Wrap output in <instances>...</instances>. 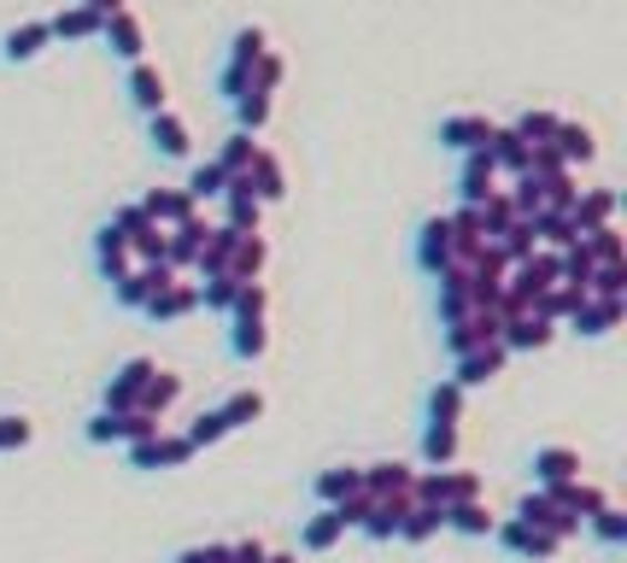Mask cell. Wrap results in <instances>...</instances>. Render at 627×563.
Instances as JSON below:
<instances>
[{
	"label": "cell",
	"instance_id": "obj_1",
	"mask_svg": "<svg viewBox=\"0 0 627 563\" xmlns=\"http://www.w3.org/2000/svg\"><path fill=\"white\" fill-rule=\"evenodd\" d=\"M416 499L423 505H457V499H481V475L475 470H416Z\"/></svg>",
	"mask_w": 627,
	"mask_h": 563
},
{
	"label": "cell",
	"instance_id": "obj_2",
	"mask_svg": "<svg viewBox=\"0 0 627 563\" xmlns=\"http://www.w3.org/2000/svg\"><path fill=\"white\" fill-rule=\"evenodd\" d=\"M194 446H188V434H148V441H130V470H182Z\"/></svg>",
	"mask_w": 627,
	"mask_h": 563
},
{
	"label": "cell",
	"instance_id": "obj_3",
	"mask_svg": "<svg viewBox=\"0 0 627 563\" xmlns=\"http://www.w3.org/2000/svg\"><path fill=\"white\" fill-rule=\"evenodd\" d=\"M364 493H375L382 505H411V499H416V470L400 464V458H387V464H370V470H364Z\"/></svg>",
	"mask_w": 627,
	"mask_h": 563
},
{
	"label": "cell",
	"instance_id": "obj_4",
	"mask_svg": "<svg viewBox=\"0 0 627 563\" xmlns=\"http://www.w3.org/2000/svg\"><path fill=\"white\" fill-rule=\"evenodd\" d=\"M498 182H505V177H498V164H493L487 148L464 153V164H457V205H481Z\"/></svg>",
	"mask_w": 627,
	"mask_h": 563
},
{
	"label": "cell",
	"instance_id": "obj_5",
	"mask_svg": "<svg viewBox=\"0 0 627 563\" xmlns=\"http://www.w3.org/2000/svg\"><path fill=\"white\" fill-rule=\"evenodd\" d=\"M48 48H53L48 18H24V24H12L7 36H0V59H7V66H30V59H41Z\"/></svg>",
	"mask_w": 627,
	"mask_h": 563
},
{
	"label": "cell",
	"instance_id": "obj_6",
	"mask_svg": "<svg viewBox=\"0 0 627 563\" xmlns=\"http://www.w3.org/2000/svg\"><path fill=\"white\" fill-rule=\"evenodd\" d=\"M441 329H446V335H441V341H446V352H452V359H464V352H475V346H493L505 323H498L493 311H469V318L441 323Z\"/></svg>",
	"mask_w": 627,
	"mask_h": 563
},
{
	"label": "cell",
	"instance_id": "obj_7",
	"mask_svg": "<svg viewBox=\"0 0 627 563\" xmlns=\"http://www.w3.org/2000/svg\"><path fill=\"white\" fill-rule=\"evenodd\" d=\"M516 523L546 529V534H557V540H575V534H580V516L563 511V505H552L546 493H528V499H522V505H516Z\"/></svg>",
	"mask_w": 627,
	"mask_h": 563
},
{
	"label": "cell",
	"instance_id": "obj_8",
	"mask_svg": "<svg viewBox=\"0 0 627 563\" xmlns=\"http://www.w3.org/2000/svg\"><path fill=\"white\" fill-rule=\"evenodd\" d=\"M493 130H498V123L487 112H452V118H441V148L475 153V148H487V141H493Z\"/></svg>",
	"mask_w": 627,
	"mask_h": 563
},
{
	"label": "cell",
	"instance_id": "obj_9",
	"mask_svg": "<svg viewBox=\"0 0 627 563\" xmlns=\"http://www.w3.org/2000/svg\"><path fill=\"white\" fill-rule=\"evenodd\" d=\"M205 235H212V223H205L200 212H188L182 223H171V235H164V264H171V270H194Z\"/></svg>",
	"mask_w": 627,
	"mask_h": 563
},
{
	"label": "cell",
	"instance_id": "obj_10",
	"mask_svg": "<svg viewBox=\"0 0 627 563\" xmlns=\"http://www.w3.org/2000/svg\"><path fill=\"white\" fill-rule=\"evenodd\" d=\"M557 341V323H546L539 311H516V318H505V329H498V346L505 352H539Z\"/></svg>",
	"mask_w": 627,
	"mask_h": 563
},
{
	"label": "cell",
	"instance_id": "obj_11",
	"mask_svg": "<svg viewBox=\"0 0 627 563\" xmlns=\"http://www.w3.org/2000/svg\"><path fill=\"white\" fill-rule=\"evenodd\" d=\"M100 41H107V48L118 53V59H148V24H141V18L130 12V7H118L112 18H107V30H100Z\"/></svg>",
	"mask_w": 627,
	"mask_h": 563
},
{
	"label": "cell",
	"instance_id": "obj_12",
	"mask_svg": "<svg viewBox=\"0 0 627 563\" xmlns=\"http://www.w3.org/2000/svg\"><path fill=\"white\" fill-rule=\"evenodd\" d=\"M176 282V270L171 264H135L130 277H118V305H130V311H141L159 288H171Z\"/></svg>",
	"mask_w": 627,
	"mask_h": 563
},
{
	"label": "cell",
	"instance_id": "obj_13",
	"mask_svg": "<svg viewBox=\"0 0 627 563\" xmlns=\"http://www.w3.org/2000/svg\"><path fill=\"white\" fill-rule=\"evenodd\" d=\"M505 359H510V352L498 346V341H493V346H475V352H464V359H452V382L464 388V393H469V388H487L493 375L505 370Z\"/></svg>",
	"mask_w": 627,
	"mask_h": 563
},
{
	"label": "cell",
	"instance_id": "obj_14",
	"mask_svg": "<svg viewBox=\"0 0 627 563\" xmlns=\"http://www.w3.org/2000/svg\"><path fill=\"white\" fill-rule=\"evenodd\" d=\"M148 141H153L164 159H188V153H194V130H188V118L171 112V107L148 118Z\"/></svg>",
	"mask_w": 627,
	"mask_h": 563
},
{
	"label": "cell",
	"instance_id": "obj_15",
	"mask_svg": "<svg viewBox=\"0 0 627 563\" xmlns=\"http://www.w3.org/2000/svg\"><path fill=\"white\" fill-rule=\"evenodd\" d=\"M493 534H498V546L516 552V557H557V552H563V540H557V534L528 529V523H516V516H510V523H498Z\"/></svg>",
	"mask_w": 627,
	"mask_h": 563
},
{
	"label": "cell",
	"instance_id": "obj_16",
	"mask_svg": "<svg viewBox=\"0 0 627 563\" xmlns=\"http://www.w3.org/2000/svg\"><path fill=\"white\" fill-rule=\"evenodd\" d=\"M94 264H100V277L118 282V277H130L135 270V253H130V241H123V229L107 218L100 223V235H94Z\"/></svg>",
	"mask_w": 627,
	"mask_h": 563
},
{
	"label": "cell",
	"instance_id": "obj_17",
	"mask_svg": "<svg viewBox=\"0 0 627 563\" xmlns=\"http://www.w3.org/2000/svg\"><path fill=\"white\" fill-rule=\"evenodd\" d=\"M130 100H135L148 118L171 107V82H164V71L153 66V59H135V66H130Z\"/></svg>",
	"mask_w": 627,
	"mask_h": 563
},
{
	"label": "cell",
	"instance_id": "obj_18",
	"mask_svg": "<svg viewBox=\"0 0 627 563\" xmlns=\"http://www.w3.org/2000/svg\"><path fill=\"white\" fill-rule=\"evenodd\" d=\"M621 311H627L621 300H593V294H587V300L569 311V329H575V335H587V341H604V335L621 323Z\"/></svg>",
	"mask_w": 627,
	"mask_h": 563
},
{
	"label": "cell",
	"instance_id": "obj_19",
	"mask_svg": "<svg viewBox=\"0 0 627 563\" xmlns=\"http://www.w3.org/2000/svg\"><path fill=\"white\" fill-rule=\"evenodd\" d=\"M416 264H423L428 277H441V270L452 264V223H446V212L416 229Z\"/></svg>",
	"mask_w": 627,
	"mask_h": 563
},
{
	"label": "cell",
	"instance_id": "obj_20",
	"mask_svg": "<svg viewBox=\"0 0 627 563\" xmlns=\"http://www.w3.org/2000/svg\"><path fill=\"white\" fill-rule=\"evenodd\" d=\"M159 364L153 359H130L112 382H107V411H135L141 405V388H148V375H153Z\"/></svg>",
	"mask_w": 627,
	"mask_h": 563
},
{
	"label": "cell",
	"instance_id": "obj_21",
	"mask_svg": "<svg viewBox=\"0 0 627 563\" xmlns=\"http://www.w3.org/2000/svg\"><path fill=\"white\" fill-rule=\"evenodd\" d=\"M153 323H176L188 318V311H200V282H171V288H159V294L141 305Z\"/></svg>",
	"mask_w": 627,
	"mask_h": 563
},
{
	"label": "cell",
	"instance_id": "obj_22",
	"mask_svg": "<svg viewBox=\"0 0 627 563\" xmlns=\"http://www.w3.org/2000/svg\"><path fill=\"white\" fill-rule=\"evenodd\" d=\"M48 30H53V41H94L100 30H107V18H100L94 7H59L53 18H48Z\"/></svg>",
	"mask_w": 627,
	"mask_h": 563
},
{
	"label": "cell",
	"instance_id": "obj_23",
	"mask_svg": "<svg viewBox=\"0 0 627 563\" xmlns=\"http://www.w3.org/2000/svg\"><path fill=\"white\" fill-rule=\"evenodd\" d=\"M528 470H534V482H539V487L575 482V475H580V452H575V446H539Z\"/></svg>",
	"mask_w": 627,
	"mask_h": 563
},
{
	"label": "cell",
	"instance_id": "obj_24",
	"mask_svg": "<svg viewBox=\"0 0 627 563\" xmlns=\"http://www.w3.org/2000/svg\"><path fill=\"white\" fill-rule=\"evenodd\" d=\"M534 235H539V247L563 253V247L580 241V223H575L569 212H557V205H539V212H534Z\"/></svg>",
	"mask_w": 627,
	"mask_h": 563
},
{
	"label": "cell",
	"instance_id": "obj_25",
	"mask_svg": "<svg viewBox=\"0 0 627 563\" xmlns=\"http://www.w3.org/2000/svg\"><path fill=\"white\" fill-rule=\"evenodd\" d=\"M229 352H235L241 364L264 359V352H270V329H264V318H229Z\"/></svg>",
	"mask_w": 627,
	"mask_h": 563
},
{
	"label": "cell",
	"instance_id": "obj_26",
	"mask_svg": "<svg viewBox=\"0 0 627 563\" xmlns=\"http://www.w3.org/2000/svg\"><path fill=\"white\" fill-rule=\"evenodd\" d=\"M264 264H270V241H264V235H241V241H235V253H229V270H223V277H235V282H259V277H264Z\"/></svg>",
	"mask_w": 627,
	"mask_h": 563
},
{
	"label": "cell",
	"instance_id": "obj_27",
	"mask_svg": "<svg viewBox=\"0 0 627 563\" xmlns=\"http://www.w3.org/2000/svg\"><path fill=\"white\" fill-rule=\"evenodd\" d=\"M552 148H557V159H563V164H593V159H598V141H593V130H587V123H569V118L557 123Z\"/></svg>",
	"mask_w": 627,
	"mask_h": 563
},
{
	"label": "cell",
	"instance_id": "obj_28",
	"mask_svg": "<svg viewBox=\"0 0 627 563\" xmlns=\"http://www.w3.org/2000/svg\"><path fill=\"white\" fill-rule=\"evenodd\" d=\"M141 212L171 229V223H182L188 212H200V205L188 200V188H153V194H141Z\"/></svg>",
	"mask_w": 627,
	"mask_h": 563
},
{
	"label": "cell",
	"instance_id": "obj_29",
	"mask_svg": "<svg viewBox=\"0 0 627 563\" xmlns=\"http://www.w3.org/2000/svg\"><path fill=\"white\" fill-rule=\"evenodd\" d=\"M446 529V505H423V499H416V505L400 516V534L393 540H411V546H423V540H434Z\"/></svg>",
	"mask_w": 627,
	"mask_h": 563
},
{
	"label": "cell",
	"instance_id": "obj_30",
	"mask_svg": "<svg viewBox=\"0 0 627 563\" xmlns=\"http://www.w3.org/2000/svg\"><path fill=\"white\" fill-rule=\"evenodd\" d=\"M457 452H464V434H457V423H428L423 429V464L428 470H446Z\"/></svg>",
	"mask_w": 627,
	"mask_h": 563
},
{
	"label": "cell",
	"instance_id": "obj_31",
	"mask_svg": "<svg viewBox=\"0 0 627 563\" xmlns=\"http://www.w3.org/2000/svg\"><path fill=\"white\" fill-rule=\"evenodd\" d=\"M235 229H229V223H212V235H205V247H200V259H194V270H200V277H223V270H229V253H235Z\"/></svg>",
	"mask_w": 627,
	"mask_h": 563
},
{
	"label": "cell",
	"instance_id": "obj_32",
	"mask_svg": "<svg viewBox=\"0 0 627 563\" xmlns=\"http://www.w3.org/2000/svg\"><path fill=\"white\" fill-rule=\"evenodd\" d=\"M341 534H346L341 511H334V505H323V511H317V516H311V523L300 529V546H305V552H334V546H341Z\"/></svg>",
	"mask_w": 627,
	"mask_h": 563
},
{
	"label": "cell",
	"instance_id": "obj_33",
	"mask_svg": "<svg viewBox=\"0 0 627 563\" xmlns=\"http://www.w3.org/2000/svg\"><path fill=\"white\" fill-rule=\"evenodd\" d=\"M364 487V470H352V464H334V470H317V482H311V493L323 499V505H341V499H352Z\"/></svg>",
	"mask_w": 627,
	"mask_h": 563
},
{
	"label": "cell",
	"instance_id": "obj_34",
	"mask_svg": "<svg viewBox=\"0 0 627 563\" xmlns=\"http://www.w3.org/2000/svg\"><path fill=\"white\" fill-rule=\"evenodd\" d=\"M446 529L481 540V534H493V529H498V516H493L487 505H481V499H457V505H446Z\"/></svg>",
	"mask_w": 627,
	"mask_h": 563
},
{
	"label": "cell",
	"instance_id": "obj_35",
	"mask_svg": "<svg viewBox=\"0 0 627 563\" xmlns=\"http://www.w3.org/2000/svg\"><path fill=\"white\" fill-rule=\"evenodd\" d=\"M580 300H587V288H575V282H552L546 294L534 300V311H539L546 323H569V311H575Z\"/></svg>",
	"mask_w": 627,
	"mask_h": 563
},
{
	"label": "cell",
	"instance_id": "obj_36",
	"mask_svg": "<svg viewBox=\"0 0 627 563\" xmlns=\"http://www.w3.org/2000/svg\"><path fill=\"white\" fill-rule=\"evenodd\" d=\"M182 400V375H171V370H153L148 375V388H141V405L135 411H153V416H164Z\"/></svg>",
	"mask_w": 627,
	"mask_h": 563
},
{
	"label": "cell",
	"instance_id": "obj_37",
	"mask_svg": "<svg viewBox=\"0 0 627 563\" xmlns=\"http://www.w3.org/2000/svg\"><path fill=\"white\" fill-rule=\"evenodd\" d=\"M246 177H253V194L270 205V200H282L287 194V177H282V159L276 153H264L259 148V159H253V171H246Z\"/></svg>",
	"mask_w": 627,
	"mask_h": 563
},
{
	"label": "cell",
	"instance_id": "obj_38",
	"mask_svg": "<svg viewBox=\"0 0 627 563\" xmlns=\"http://www.w3.org/2000/svg\"><path fill=\"white\" fill-rule=\"evenodd\" d=\"M569 218H575L580 229L610 223V218H616V188H593V194H580V200L569 205Z\"/></svg>",
	"mask_w": 627,
	"mask_h": 563
},
{
	"label": "cell",
	"instance_id": "obj_39",
	"mask_svg": "<svg viewBox=\"0 0 627 563\" xmlns=\"http://www.w3.org/2000/svg\"><path fill=\"white\" fill-rule=\"evenodd\" d=\"M428 423H464V388L452 375L428 388Z\"/></svg>",
	"mask_w": 627,
	"mask_h": 563
},
{
	"label": "cell",
	"instance_id": "obj_40",
	"mask_svg": "<svg viewBox=\"0 0 627 563\" xmlns=\"http://www.w3.org/2000/svg\"><path fill=\"white\" fill-rule=\"evenodd\" d=\"M264 53H270V30H264V24H246V30H235V41H229V66H246V71H253Z\"/></svg>",
	"mask_w": 627,
	"mask_h": 563
},
{
	"label": "cell",
	"instance_id": "obj_41",
	"mask_svg": "<svg viewBox=\"0 0 627 563\" xmlns=\"http://www.w3.org/2000/svg\"><path fill=\"white\" fill-rule=\"evenodd\" d=\"M498 247H505V259L510 264H522V259H534L539 253V235H534V218H516L510 229H505V235H493Z\"/></svg>",
	"mask_w": 627,
	"mask_h": 563
},
{
	"label": "cell",
	"instance_id": "obj_42",
	"mask_svg": "<svg viewBox=\"0 0 627 563\" xmlns=\"http://www.w3.org/2000/svg\"><path fill=\"white\" fill-rule=\"evenodd\" d=\"M580 529H593V540H604V546H627V511L616 505H598Z\"/></svg>",
	"mask_w": 627,
	"mask_h": 563
},
{
	"label": "cell",
	"instance_id": "obj_43",
	"mask_svg": "<svg viewBox=\"0 0 627 563\" xmlns=\"http://www.w3.org/2000/svg\"><path fill=\"white\" fill-rule=\"evenodd\" d=\"M223 182H229V171H223V164L218 159H205V164H194V171H188V200H218L223 194Z\"/></svg>",
	"mask_w": 627,
	"mask_h": 563
},
{
	"label": "cell",
	"instance_id": "obj_44",
	"mask_svg": "<svg viewBox=\"0 0 627 563\" xmlns=\"http://www.w3.org/2000/svg\"><path fill=\"white\" fill-rule=\"evenodd\" d=\"M580 241H587V253H593V264H621V229H616V223L580 229Z\"/></svg>",
	"mask_w": 627,
	"mask_h": 563
},
{
	"label": "cell",
	"instance_id": "obj_45",
	"mask_svg": "<svg viewBox=\"0 0 627 563\" xmlns=\"http://www.w3.org/2000/svg\"><path fill=\"white\" fill-rule=\"evenodd\" d=\"M218 411H223L229 429H246V423H259V416H264V393H259V388H241L235 400H223Z\"/></svg>",
	"mask_w": 627,
	"mask_h": 563
},
{
	"label": "cell",
	"instance_id": "obj_46",
	"mask_svg": "<svg viewBox=\"0 0 627 563\" xmlns=\"http://www.w3.org/2000/svg\"><path fill=\"white\" fill-rule=\"evenodd\" d=\"M235 294H241L235 277H200V305L205 311H223L229 318V311H235Z\"/></svg>",
	"mask_w": 627,
	"mask_h": 563
},
{
	"label": "cell",
	"instance_id": "obj_47",
	"mask_svg": "<svg viewBox=\"0 0 627 563\" xmlns=\"http://www.w3.org/2000/svg\"><path fill=\"white\" fill-rule=\"evenodd\" d=\"M253 159H259V141L246 135V130H235V135L223 141V153H218V164H223L229 177H235V171H253Z\"/></svg>",
	"mask_w": 627,
	"mask_h": 563
},
{
	"label": "cell",
	"instance_id": "obj_48",
	"mask_svg": "<svg viewBox=\"0 0 627 563\" xmlns=\"http://www.w3.org/2000/svg\"><path fill=\"white\" fill-rule=\"evenodd\" d=\"M587 294H593V300H621V294H627V264H593Z\"/></svg>",
	"mask_w": 627,
	"mask_h": 563
},
{
	"label": "cell",
	"instance_id": "obj_49",
	"mask_svg": "<svg viewBox=\"0 0 627 563\" xmlns=\"http://www.w3.org/2000/svg\"><path fill=\"white\" fill-rule=\"evenodd\" d=\"M557 123H563L557 112H522V118L510 123V130H516L522 141H528V148H546V141L557 135Z\"/></svg>",
	"mask_w": 627,
	"mask_h": 563
},
{
	"label": "cell",
	"instance_id": "obj_50",
	"mask_svg": "<svg viewBox=\"0 0 627 563\" xmlns=\"http://www.w3.org/2000/svg\"><path fill=\"white\" fill-rule=\"evenodd\" d=\"M112 223L123 229V241H130V247H135L141 235H153V229H159L148 212H141V200H123V205H112Z\"/></svg>",
	"mask_w": 627,
	"mask_h": 563
},
{
	"label": "cell",
	"instance_id": "obj_51",
	"mask_svg": "<svg viewBox=\"0 0 627 563\" xmlns=\"http://www.w3.org/2000/svg\"><path fill=\"white\" fill-rule=\"evenodd\" d=\"M270 107H276V100H270L264 89H253V94H241V100H235V118H241V130H246V135H259L264 123H270Z\"/></svg>",
	"mask_w": 627,
	"mask_h": 563
},
{
	"label": "cell",
	"instance_id": "obj_52",
	"mask_svg": "<svg viewBox=\"0 0 627 563\" xmlns=\"http://www.w3.org/2000/svg\"><path fill=\"white\" fill-rule=\"evenodd\" d=\"M223 434H235V429L223 423V411H200V416H194V429H188V446L205 452V446H218Z\"/></svg>",
	"mask_w": 627,
	"mask_h": 563
},
{
	"label": "cell",
	"instance_id": "obj_53",
	"mask_svg": "<svg viewBox=\"0 0 627 563\" xmlns=\"http://www.w3.org/2000/svg\"><path fill=\"white\" fill-rule=\"evenodd\" d=\"M30 441H36L30 416H0V452H24Z\"/></svg>",
	"mask_w": 627,
	"mask_h": 563
},
{
	"label": "cell",
	"instance_id": "obj_54",
	"mask_svg": "<svg viewBox=\"0 0 627 563\" xmlns=\"http://www.w3.org/2000/svg\"><path fill=\"white\" fill-rule=\"evenodd\" d=\"M218 94L235 107L241 94H253V71H246V66H223V71H218Z\"/></svg>",
	"mask_w": 627,
	"mask_h": 563
},
{
	"label": "cell",
	"instance_id": "obj_55",
	"mask_svg": "<svg viewBox=\"0 0 627 563\" xmlns=\"http://www.w3.org/2000/svg\"><path fill=\"white\" fill-rule=\"evenodd\" d=\"M264 311H270V288H259V282H241L235 311H229V318H264Z\"/></svg>",
	"mask_w": 627,
	"mask_h": 563
},
{
	"label": "cell",
	"instance_id": "obj_56",
	"mask_svg": "<svg viewBox=\"0 0 627 563\" xmlns=\"http://www.w3.org/2000/svg\"><path fill=\"white\" fill-rule=\"evenodd\" d=\"M282 77H287V59H282V53H264L259 66H253V89L276 94V89H282Z\"/></svg>",
	"mask_w": 627,
	"mask_h": 563
},
{
	"label": "cell",
	"instance_id": "obj_57",
	"mask_svg": "<svg viewBox=\"0 0 627 563\" xmlns=\"http://www.w3.org/2000/svg\"><path fill=\"white\" fill-rule=\"evenodd\" d=\"M176 563H229V546L218 540V546H182Z\"/></svg>",
	"mask_w": 627,
	"mask_h": 563
},
{
	"label": "cell",
	"instance_id": "obj_58",
	"mask_svg": "<svg viewBox=\"0 0 627 563\" xmlns=\"http://www.w3.org/2000/svg\"><path fill=\"white\" fill-rule=\"evenodd\" d=\"M264 557H270L264 540H235V546H229V563H264Z\"/></svg>",
	"mask_w": 627,
	"mask_h": 563
},
{
	"label": "cell",
	"instance_id": "obj_59",
	"mask_svg": "<svg viewBox=\"0 0 627 563\" xmlns=\"http://www.w3.org/2000/svg\"><path fill=\"white\" fill-rule=\"evenodd\" d=\"M77 7H94V12H100V18H112V12H118V7H123V0H77Z\"/></svg>",
	"mask_w": 627,
	"mask_h": 563
},
{
	"label": "cell",
	"instance_id": "obj_60",
	"mask_svg": "<svg viewBox=\"0 0 627 563\" xmlns=\"http://www.w3.org/2000/svg\"><path fill=\"white\" fill-rule=\"evenodd\" d=\"M264 563H300V557H287V552H270Z\"/></svg>",
	"mask_w": 627,
	"mask_h": 563
}]
</instances>
